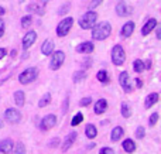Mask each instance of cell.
Listing matches in <instances>:
<instances>
[{"label": "cell", "instance_id": "33", "mask_svg": "<svg viewBox=\"0 0 161 154\" xmlns=\"http://www.w3.org/2000/svg\"><path fill=\"white\" fill-rule=\"evenodd\" d=\"M144 136H146L144 127H143V126H139V127H137V130H136V137H137V139H144Z\"/></svg>", "mask_w": 161, "mask_h": 154}, {"label": "cell", "instance_id": "20", "mask_svg": "<svg viewBox=\"0 0 161 154\" xmlns=\"http://www.w3.org/2000/svg\"><path fill=\"white\" fill-rule=\"evenodd\" d=\"M123 127H120V126H117V127H114L113 130H112V133H110V140L112 141H117V140H120V139L123 137Z\"/></svg>", "mask_w": 161, "mask_h": 154}, {"label": "cell", "instance_id": "17", "mask_svg": "<svg viewBox=\"0 0 161 154\" xmlns=\"http://www.w3.org/2000/svg\"><path fill=\"white\" fill-rule=\"evenodd\" d=\"M54 51V41L51 40H45L41 45V52L44 55H51V52Z\"/></svg>", "mask_w": 161, "mask_h": 154}, {"label": "cell", "instance_id": "22", "mask_svg": "<svg viewBox=\"0 0 161 154\" xmlns=\"http://www.w3.org/2000/svg\"><path fill=\"white\" fill-rule=\"evenodd\" d=\"M123 150L127 153H134L136 151V144H134V141L131 140V139H127V140L123 141Z\"/></svg>", "mask_w": 161, "mask_h": 154}, {"label": "cell", "instance_id": "7", "mask_svg": "<svg viewBox=\"0 0 161 154\" xmlns=\"http://www.w3.org/2000/svg\"><path fill=\"white\" fill-rule=\"evenodd\" d=\"M4 119L11 124L19 123V122L21 120V113L17 109H14V107H10V109H7L4 112Z\"/></svg>", "mask_w": 161, "mask_h": 154}, {"label": "cell", "instance_id": "14", "mask_svg": "<svg viewBox=\"0 0 161 154\" xmlns=\"http://www.w3.org/2000/svg\"><path fill=\"white\" fill-rule=\"evenodd\" d=\"M95 113L96 115H102V113L106 112V109H108V101L106 99H99V101L95 103Z\"/></svg>", "mask_w": 161, "mask_h": 154}, {"label": "cell", "instance_id": "18", "mask_svg": "<svg viewBox=\"0 0 161 154\" xmlns=\"http://www.w3.org/2000/svg\"><path fill=\"white\" fill-rule=\"evenodd\" d=\"M127 13H129V7H127V4H126L125 2H119L116 4V14L119 17H125V16H127Z\"/></svg>", "mask_w": 161, "mask_h": 154}, {"label": "cell", "instance_id": "31", "mask_svg": "<svg viewBox=\"0 0 161 154\" xmlns=\"http://www.w3.org/2000/svg\"><path fill=\"white\" fill-rule=\"evenodd\" d=\"M86 78V72H82V71H78V72H75V75H74V82L75 84H78V82H80L82 79Z\"/></svg>", "mask_w": 161, "mask_h": 154}, {"label": "cell", "instance_id": "35", "mask_svg": "<svg viewBox=\"0 0 161 154\" xmlns=\"http://www.w3.org/2000/svg\"><path fill=\"white\" fill-rule=\"evenodd\" d=\"M69 8H71V4H68V3H67V4H64L61 8H59V16H65V14L68 13V10H69Z\"/></svg>", "mask_w": 161, "mask_h": 154}, {"label": "cell", "instance_id": "5", "mask_svg": "<svg viewBox=\"0 0 161 154\" xmlns=\"http://www.w3.org/2000/svg\"><path fill=\"white\" fill-rule=\"evenodd\" d=\"M72 24H74V19H72V17H65L64 20H61V21H59V24L57 25V36H58V37H65L71 31Z\"/></svg>", "mask_w": 161, "mask_h": 154}, {"label": "cell", "instance_id": "12", "mask_svg": "<svg viewBox=\"0 0 161 154\" xmlns=\"http://www.w3.org/2000/svg\"><path fill=\"white\" fill-rule=\"evenodd\" d=\"M134 31V23L133 21H127L125 25L122 27V31H120V36L123 37V38H127V37H130L131 34H133Z\"/></svg>", "mask_w": 161, "mask_h": 154}, {"label": "cell", "instance_id": "9", "mask_svg": "<svg viewBox=\"0 0 161 154\" xmlns=\"http://www.w3.org/2000/svg\"><path fill=\"white\" fill-rule=\"evenodd\" d=\"M119 84L122 85V88H123V91H125V92H130V91H131L130 76H129V74L126 72V71L120 72V75H119Z\"/></svg>", "mask_w": 161, "mask_h": 154}, {"label": "cell", "instance_id": "28", "mask_svg": "<svg viewBox=\"0 0 161 154\" xmlns=\"http://www.w3.org/2000/svg\"><path fill=\"white\" fill-rule=\"evenodd\" d=\"M122 116L123 118H130L131 116V109H130V106H129L127 103H122Z\"/></svg>", "mask_w": 161, "mask_h": 154}, {"label": "cell", "instance_id": "32", "mask_svg": "<svg viewBox=\"0 0 161 154\" xmlns=\"http://www.w3.org/2000/svg\"><path fill=\"white\" fill-rule=\"evenodd\" d=\"M31 21H33V20H31V16H24L21 19V27H30L31 25Z\"/></svg>", "mask_w": 161, "mask_h": 154}, {"label": "cell", "instance_id": "34", "mask_svg": "<svg viewBox=\"0 0 161 154\" xmlns=\"http://www.w3.org/2000/svg\"><path fill=\"white\" fill-rule=\"evenodd\" d=\"M157 122H158V113H153V115L150 116V119H148V124H150V126H154Z\"/></svg>", "mask_w": 161, "mask_h": 154}, {"label": "cell", "instance_id": "38", "mask_svg": "<svg viewBox=\"0 0 161 154\" xmlns=\"http://www.w3.org/2000/svg\"><path fill=\"white\" fill-rule=\"evenodd\" d=\"M102 3V0H92L91 2V4H89V7H91V10H93L95 7H97V6Z\"/></svg>", "mask_w": 161, "mask_h": 154}, {"label": "cell", "instance_id": "13", "mask_svg": "<svg viewBox=\"0 0 161 154\" xmlns=\"http://www.w3.org/2000/svg\"><path fill=\"white\" fill-rule=\"evenodd\" d=\"M93 50H95V47L91 41L82 42V44H79L78 47H76V51L80 54H91V52H93Z\"/></svg>", "mask_w": 161, "mask_h": 154}, {"label": "cell", "instance_id": "3", "mask_svg": "<svg viewBox=\"0 0 161 154\" xmlns=\"http://www.w3.org/2000/svg\"><path fill=\"white\" fill-rule=\"evenodd\" d=\"M37 76H38V69L31 67V68L24 69L21 74H20V75H19V81H20V84L27 85V84H31V82L36 81Z\"/></svg>", "mask_w": 161, "mask_h": 154}, {"label": "cell", "instance_id": "24", "mask_svg": "<svg viewBox=\"0 0 161 154\" xmlns=\"http://www.w3.org/2000/svg\"><path fill=\"white\" fill-rule=\"evenodd\" d=\"M85 133H86V137L88 139H95L97 136V130L93 124H86L85 127Z\"/></svg>", "mask_w": 161, "mask_h": 154}, {"label": "cell", "instance_id": "8", "mask_svg": "<svg viewBox=\"0 0 161 154\" xmlns=\"http://www.w3.org/2000/svg\"><path fill=\"white\" fill-rule=\"evenodd\" d=\"M55 124H57V116L55 115H47L45 118H42L40 127H41L42 130H48V129H51V127H54Z\"/></svg>", "mask_w": 161, "mask_h": 154}, {"label": "cell", "instance_id": "37", "mask_svg": "<svg viewBox=\"0 0 161 154\" xmlns=\"http://www.w3.org/2000/svg\"><path fill=\"white\" fill-rule=\"evenodd\" d=\"M100 154H114V150L110 149V147H103L100 150Z\"/></svg>", "mask_w": 161, "mask_h": 154}, {"label": "cell", "instance_id": "21", "mask_svg": "<svg viewBox=\"0 0 161 154\" xmlns=\"http://www.w3.org/2000/svg\"><path fill=\"white\" fill-rule=\"evenodd\" d=\"M27 10H28V11H31V13H37V14H40V16H42V14L45 13L44 7H42L41 4H36V3H31V4H28V6H27Z\"/></svg>", "mask_w": 161, "mask_h": 154}, {"label": "cell", "instance_id": "19", "mask_svg": "<svg viewBox=\"0 0 161 154\" xmlns=\"http://www.w3.org/2000/svg\"><path fill=\"white\" fill-rule=\"evenodd\" d=\"M157 102H158V93H157V92L150 93V95H148L147 98H146L144 107H146V109H148V107H151L153 105H156Z\"/></svg>", "mask_w": 161, "mask_h": 154}, {"label": "cell", "instance_id": "47", "mask_svg": "<svg viewBox=\"0 0 161 154\" xmlns=\"http://www.w3.org/2000/svg\"><path fill=\"white\" fill-rule=\"evenodd\" d=\"M16 54H17V51H16V50H13V51H11V57H14V55H16Z\"/></svg>", "mask_w": 161, "mask_h": 154}, {"label": "cell", "instance_id": "46", "mask_svg": "<svg viewBox=\"0 0 161 154\" xmlns=\"http://www.w3.org/2000/svg\"><path fill=\"white\" fill-rule=\"evenodd\" d=\"M7 78H8V76H7ZM7 78H3V79H0V85H2L4 81H7Z\"/></svg>", "mask_w": 161, "mask_h": 154}, {"label": "cell", "instance_id": "40", "mask_svg": "<svg viewBox=\"0 0 161 154\" xmlns=\"http://www.w3.org/2000/svg\"><path fill=\"white\" fill-rule=\"evenodd\" d=\"M3 34H4V21L0 19V37H3Z\"/></svg>", "mask_w": 161, "mask_h": 154}, {"label": "cell", "instance_id": "4", "mask_svg": "<svg viewBox=\"0 0 161 154\" xmlns=\"http://www.w3.org/2000/svg\"><path fill=\"white\" fill-rule=\"evenodd\" d=\"M112 61L116 67H120V65L125 64L126 61V52L123 50L122 45H114L113 50H112Z\"/></svg>", "mask_w": 161, "mask_h": 154}, {"label": "cell", "instance_id": "42", "mask_svg": "<svg viewBox=\"0 0 161 154\" xmlns=\"http://www.w3.org/2000/svg\"><path fill=\"white\" fill-rule=\"evenodd\" d=\"M6 54H7V51H6V48H0V59L4 58Z\"/></svg>", "mask_w": 161, "mask_h": 154}, {"label": "cell", "instance_id": "11", "mask_svg": "<svg viewBox=\"0 0 161 154\" xmlns=\"http://www.w3.org/2000/svg\"><path fill=\"white\" fill-rule=\"evenodd\" d=\"M14 143L10 139H4V140L0 141V154H8L13 150Z\"/></svg>", "mask_w": 161, "mask_h": 154}, {"label": "cell", "instance_id": "6", "mask_svg": "<svg viewBox=\"0 0 161 154\" xmlns=\"http://www.w3.org/2000/svg\"><path fill=\"white\" fill-rule=\"evenodd\" d=\"M51 54H53V57H51V61H50V68L54 71H57L62 67V64H64L65 54L62 52V51H55V52H51Z\"/></svg>", "mask_w": 161, "mask_h": 154}, {"label": "cell", "instance_id": "43", "mask_svg": "<svg viewBox=\"0 0 161 154\" xmlns=\"http://www.w3.org/2000/svg\"><path fill=\"white\" fill-rule=\"evenodd\" d=\"M156 28H157V38L161 40V27H158V25H156Z\"/></svg>", "mask_w": 161, "mask_h": 154}, {"label": "cell", "instance_id": "36", "mask_svg": "<svg viewBox=\"0 0 161 154\" xmlns=\"http://www.w3.org/2000/svg\"><path fill=\"white\" fill-rule=\"evenodd\" d=\"M91 102H92V98H83V99H80L79 105L80 106H88V105H91Z\"/></svg>", "mask_w": 161, "mask_h": 154}, {"label": "cell", "instance_id": "23", "mask_svg": "<svg viewBox=\"0 0 161 154\" xmlns=\"http://www.w3.org/2000/svg\"><path fill=\"white\" fill-rule=\"evenodd\" d=\"M14 102H16L17 106H23L25 102V95L23 91H17V92H14Z\"/></svg>", "mask_w": 161, "mask_h": 154}, {"label": "cell", "instance_id": "15", "mask_svg": "<svg viewBox=\"0 0 161 154\" xmlns=\"http://www.w3.org/2000/svg\"><path fill=\"white\" fill-rule=\"evenodd\" d=\"M156 25H157V20L156 19H150L144 24V27L142 28V34H143V36H148V34H150L151 31L156 28Z\"/></svg>", "mask_w": 161, "mask_h": 154}, {"label": "cell", "instance_id": "27", "mask_svg": "<svg viewBox=\"0 0 161 154\" xmlns=\"http://www.w3.org/2000/svg\"><path fill=\"white\" fill-rule=\"evenodd\" d=\"M96 78H97V81H100V82H102V84H108V82H109V76H108V72H106V71H103V69L97 72Z\"/></svg>", "mask_w": 161, "mask_h": 154}, {"label": "cell", "instance_id": "48", "mask_svg": "<svg viewBox=\"0 0 161 154\" xmlns=\"http://www.w3.org/2000/svg\"><path fill=\"white\" fill-rule=\"evenodd\" d=\"M2 126H3V122H2V120H0V127H2Z\"/></svg>", "mask_w": 161, "mask_h": 154}, {"label": "cell", "instance_id": "41", "mask_svg": "<svg viewBox=\"0 0 161 154\" xmlns=\"http://www.w3.org/2000/svg\"><path fill=\"white\" fill-rule=\"evenodd\" d=\"M134 84H136L137 88H142V86H143V81H142V79H139V78L134 79Z\"/></svg>", "mask_w": 161, "mask_h": 154}, {"label": "cell", "instance_id": "16", "mask_svg": "<svg viewBox=\"0 0 161 154\" xmlns=\"http://www.w3.org/2000/svg\"><path fill=\"white\" fill-rule=\"evenodd\" d=\"M75 140H76V132H71L69 135L67 136V139H65L64 144H62V151H67V150H69V147L72 146Z\"/></svg>", "mask_w": 161, "mask_h": 154}, {"label": "cell", "instance_id": "10", "mask_svg": "<svg viewBox=\"0 0 161 154\" xmlns=\"http://www.w3.org/2000/svg\"><path fill=\"white\" fill-rule=\"evenodd\" d=\"M36 38H37L36 31H28V33L24 36V38H23V48H24V50H28V48L36 42Z\"/></svg>", "mask_w": 161, "mask_h": 154}, {"label": "cell", "instance_id": "45", "mask_svg": "<svg viewBox=\"0 0 161 154\" xmlns=\"http://www.w3.org/2000/svg\"><path fill=\"white\" fill-rule=\"evenodd\" d=\"M6 13V10H4V8H3V7H0V16H3V14H4Z\"/></svg>", "mask_w": 161, "mask_h": 154}, {"label": "cell", "instance_id": "50", "mask_svg": "<svg viewBox=\"0 0 161 154\" xmlns=\"http://www.w3.org/2000/svg\"><path fill=\"white\" fill-rule=\"evenodd\" d=\"M21 2H23V0H21Z\"/></svg>", "mask_w": 161, "mask_h": 154}, {"label": "cell", "instance_id": "26", "mask_svg": "<svg viewBox=\"0 0 161 154\" xmlns=\"http://www.w3.org/2000/svg\"><path fill=\"white\" fill-rule=\"evenodd\" d=\"M50 103H51V93H45V95L40 99L38 106L40 107H45V106H48Z\"/></svg>", "mask_w": 161, "mask_h": 154}, {"label": "cell", "instance_id": "1", "mask_svg": "<svg viewBox=\"0 0 161 154\" xmlns=\"http://www.w3.org/2000/svg\"><path fill=\"white\" fill-rule=\"evenodd\" d=\"M112 33V25L108 21H102L99 24L92 27V38L97 40V41H103L106 40Z\"/></svg>", "mask_w": 161, "mask_h": 154}, {"label": "cell", "instance_id": "49", "mask_svg": "<svg viewBox=\"0 0 161 154\" xmlns=\"http://www.w3.org/2000/svg\"><path fill=\"white\" fill-rule=\"evenodd\" d=\"M48 2V0H42V3H47Z\"/></svg>", "mask_w": 161, "mask_h": 154}, {"label": "cell", "instance_id": "39", "mask_svg": "<svg viewBox=\"0 0 161 154\" xmlns=\"http://www.w3.org/2000/svg\"><path fill=\"white\" fill-rule=\"evenodd\" d=\"M59 144V139H53V141L51 143H48V146L50 147H55V146H58Z\"/></svg>", "mask_w": 161, "mask_h": 154}, {"label": "cell", "instance_id": "25", "mask_svg": "<svg viewBox=\"0 0 161 154\" xmlns=\"http://www.w3.org/2000/svg\"><path fill=\"white\" fill-rule=\"evenodd\" d=\"M133 68H134V72H137V74L143 72V71L146 69V67H144V62H143L142 59H136V61L133 62Z\"/></svg>", "mask_w": 161, "mask_h": 154}, {"label": "cell", "instance_id": "44", "mask_svg": "<svg viewBox=\"0 0 161 154\" xmlns=\"http://www.w3.org/2000/svg\"><path fill=\"white\" fill-rule=\"evenodd\" d=\"M144 67H146V68H148V69H150V68H151V61H147V64H146Z\"/></svg>", "mask_w": 161, "mask_h": 154}, {"label": "cell", "instance_id": "2", "mask_svg": "<svg viewBox=\"0 0 161 154\" xmlns=\"http://www.w3.org/2000/svg\"><path fill=\"white\" fill-rule=\"evenodd\" d=\"M96 20H97V14L95 13V11L89 10L88 13H85L79 19V25H80V28H83V30H89V28H92L95 25Z\"/></svg>", "mask_w": 161, "mask_h": 154}, {"label": "cell", "instance_id": "30", "mask_svg": "<svg viewBox=\"0 0 161 154\" xmlns=\"http://www.w3.org/2000/svg\"><path fill=\"white\" fill-rule=\"evenodd\" d=\"M13 154H25V146L23 143H17L14 147Z\"/></svg>", "mask_w": 161, "mask_h": 154}, {"label": "cell", "instance_id": "29", "mask_svg": "<svg viewBox=\"0 0 161 154\" xmlns=\"http://www.w3.org/2000/svg\"><path fill=\"white\" fill-rule=\"evenodd\" d=\"M82 120H83V115L82 113H76V115L74 116V119L71 120V124H72V126H78L79 123H82Z\"/></svg>", "mask_w": 161, "mask_h": 154}]
</instances>
